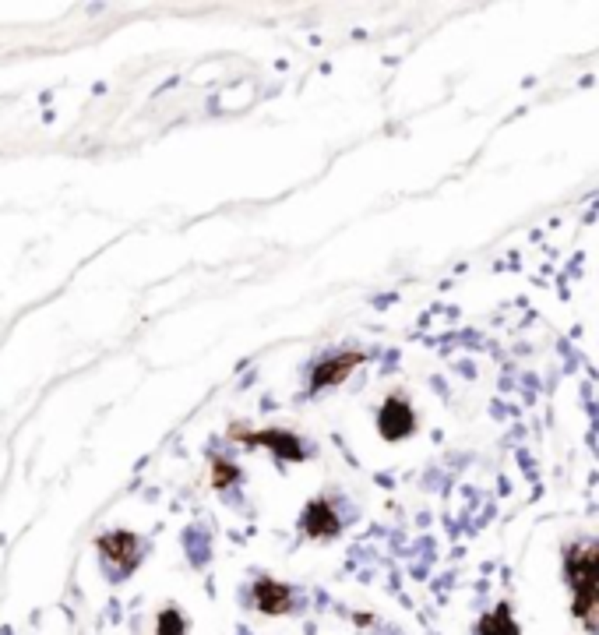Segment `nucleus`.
<instances>
[{
	"instance_id": "nucleus-6",
	"label": "nucleus",
	"mask_w": 599,
	"mask_h": 635,
	"mask_svg": "<svg viewBox=\"0 0 599 635\" xmlns=\"http://www.w3.org/2000/svg\"><path fill=\"white\" fill-rule=\"evenodd\" d=\"M159 628H162V635H180V632H184V621H180L176 611H166L162 621H159Z\"/></svg>"
},
{
	"instance_id": "nucleus-2",
	"label": "nucleus",
	"mask_w": 599,
	"mask_h": 635,
	"mask_svg": "<svg viewBox=\"0 0 599 635\" xmlns=\"http://www.w3.org/2000/svg\"><path fill=\"white\" fill-rule=\"evenodd\" d=\"M381 431L384 438H402L412 431V410L402 403V399H392L384 410H381Z\"/></svg>"
},
{
	"instance_id": "nucleus-4",
	"label": "nucleus",
	"mask_w": 599,
	"mask_h": 635,
	"mask_svg": "<svg viewBox=\"0 0 599 635\" xmlns=\"http://www.w3.org/2000/svg\"><path fill=\"white\" fill-rule=\"evenodd\" d=\"M356 364H359V353H346V356L328 360V367H321V371L314 374V385H335V381H342Z\"/></svg>"
},
{
	"instance_id": "nucleus-3",
	"label": "nucleus",
	"mask_w": 599,
	"mask_h": 635,
	"mask_svg": "<svg viewBox=\"0 0 599 635\" xmlns=\"http://www.w3.org/2000/svg\"><path fill=\"white\" fill-rule=\"evenodd\" d=\"M103 554L109 558V561H116V558H124V572L127 568H134V558H138V540L131 536V533H116V536H106L103 543Z\"/></svg>"
},
{
	"instance_id": "nucleus-1",
	"label": "nucleus",
	"mask_w": 599,
	"mask_h": 635,
	"mask_svg": "<svg viewBox=\"0 0 599 635\" xmlns=\"http://www.w3.org/2000/svg\"><path fill=\"white\" fill-rule=\"evenodd\" d=\"M564 583L578 625L599 635V540H571L564 547Z\"/></svg>"
},
{
	"instance_id": "nucleus-5",
	"label": "nucleus",
	"mask_w": 599,
	"mask_h": 635,
	"mask_svg": "<svg viewBox=\"0 0 599 635\" xmlns=\"http://www.w3.org/2000/svg\"><path fill=\"white\" fill-rule=\"evenodd\" d=\"M479 635H518V625L512 618V611L507 607H497L483 618V625H479Z\"/></svg>"
}]
</instances>
